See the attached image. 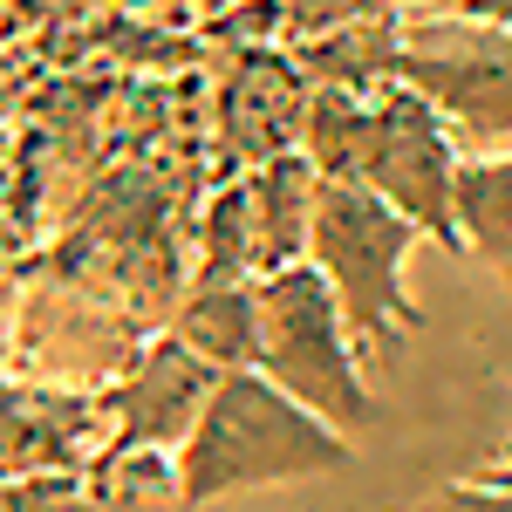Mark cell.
Returning a JSON list of instances; mask_svg holds the SVG:
<instances>
[{
  "instance_id": "6da1fadb",
  "label": "cell",
  "mask_w": 512,
  "mask_h": 512,
  "mask_svg": "<svg viewBox=\"0 0 512 512\" xmlns=\"http://www.w3.org/2000/svg\"><path fill=\"white\" fill-rule=\"evenodd\" d=\"M349 465V431H335L308 403H294L260 369H219L192 437L178 444V506L198 512L219 499H239V492L301 485V478H328Z\"/></svg>"
},
{
  "instance_id": "7a4b0ae2",
  "label": "cell",
  "mask_w": 512,
  "mask_h": 512,
  "mask_svg": "<svg viewBox=\"0 0 512 512\" xmlns=\"http://www.w3.org/2000/svg\"><path fill=\"white\" fill-rule=\"evenodd\" d=\"M417 239L424 233L396 205H383L362 178H321L315 226H308V260L328 280V294L342 301V321H349L362 362H396L403 335L424 328V308L403 287Z\"/></svg>"
},
{
  "instance_id": "3957f363",
  "label": "cell",
  "mask_w": 512,
  "mask_h": 512,
  "mask_svg": "<svg viewBox=\"0 0 512 512\" xmlns=\"http://www.w3.org/2000/svg\"><path fill=\"white\" fill-rule=\"evenodd\" d=\"M260 376H274L294 403H308L349 437L383 424V396L369 390L362 349L342 321V301L315 274V260L260 274Z\"/></svg>"
},
{
  "instance_id": "277c9868",
  "label": "cell",
  "mask_w": 512,
  "mask_h": 512,
  "mask_svg": "<svg viewBox=\"0 0 512 512\" xmlns=\"http://www.w3.org/2000/svg\"><path fill=\"white\" fill-rule=\"evenodd\" d=\"M458 144H512V28L472 14H410L403 69Z\"/></svg>"
},
{
  "instance_id": "5b68a950",
  "label": "cell",
  "mask_w": 512,
  "mask_h": 512,
  "mask_svg": "<svg viewBox=\"0 0 512 512\" xmlns=\"http://www.w3.org/2000/svg\"><path fill=\"white\" fill-rule=\"evenodd\" d=\"M458 158L465 151H458L451 123L410 82H390L383 96H369V137H362L355 178L383 205H396L424 239H437L444 253H465V239H458Z\"/></svg>"
},
{
  "instance_id": "8992f818",
  "label": "cell",
  "mask_w": 512,
  "mask_h": 512,
  "mask_svg": "<svg viewBox=\"0 0 512 512\" xmlns=\"http://www.w3.org/2000/svg\"><path fill=\"white\" fill-rule=\"evenodd\" d=\"M212 383H219V369L205 355H192L178 335H158L144 362L130 369V383L117 390V444L110 451H171L178 458Z\"/></svg>"
},
{
  "instance_id": "52a82bcc",
  "label": "cell",
  "mask_w": 512,
  "mask_h": 512,
  "mask_svg": "<svg viewBox=\"0 0 512 512\" xmlns=\"http://www.w3.org/2000/svg\"><path fill=\"white\" fill-rule=\"evenodd\" d=\"M321 171L301 151H274L253 164L246 198H253V274H280L308 260V226H315Z\"/></svg>"
},
{
  "instance_id": "ba28073f",
  "label": "cell",
  "mask_w": 512,
  "mask_h": 512,
  "mask_svg": "<svg viewBox=\"0 0 512 512\" xmlns=\"http://www.w3.org/2000/svg\"><path fill=\"white\" fill-rule=\"evenodd\" d=\"M294 48V69L308 82L328 89H349V96H383L403 69V14H376V21H349V28H328V35L287 41Z\"/></svg>"
},
{
  "instance_id": "9c48e42d",
  "label": "cell",
  "mask_w": 512,
  "mask_h": 512,
  "mask_svg": "<svg viewBox=\"0 0 512 512\" xmlns=\"http://www.w3.org/2000/svg\"><path fill=\"white\" fill-rule=\"evenodd\" d=\"M171 335L212 369H260V280H192Z\"/></svg>"
},
{
  "instance_id": "30bf717a",
  "label": "cell",
  "mask_w": 512,
  "mask_h": 512,
  "mask_svg": "<svg viewBox=\"0 0 512 512\" xmlns=\"http://www.w3.org/2000/svg\"><path fill=\"white\" fill-rule=\"evenodd\" d=\"M458 239L512 287V151L458 158Z\"/></svg>"
},
{
  "instance_id": "8fae6325",
  "label": "cell",
  "mask_w": 512,
  "mask_h": 512,
  "mask_svg": "<svg viewBox=\"0 0 512 512\" xmlns=\"http://www.w3.org/2000/svg\"><path fill=\"white\" fill-rule=\"evenodd\" d=\"M362 137H369V96L308 82V110H301V144H294V151L315 164L321 178H355Z\"/></svg>"
},
{
  "instance_id": "7c38bea8",
  "label": "cell",
  "mask_w": 512,
  "mask_h": 512,
  "mask_svg": "<svg viewBox=\"0 0 512 512\" xmlns=\"http://www.w3.org/2000/svg\"><path fill=\"white\" fill-rule=\"evenodd\" d=\"M239 274H253V198H246V178L212 198L205 233H198V274L192 280H239Z\"/></svg>"
},
{
  "instance_id": "4fadbf2b",
  "label": "cell",
  "mask_w": 512,
  "mask_h": 512,
  "mask_svg": "<svg viewBox=\"0 0 512 512\" xmlns=\"http://www.w3.org/2000/svg\"><path fill=\"white\" fill-rule=\"evenodd\" d=\"M376 14H396V7L390 0H280L287 41L328 35V28H349V21H376Z\"/></svg>"
},
{
  "instance_id": "5bb4252c",
  "label": "cell",
  "mask_w": 512,
  "mask_h": 512,
  "mask_svg": "<svg viewBox=\"0 0 512 512\" xmlns=\"http://www.w3.org/2000/svg\"><path fill=\"white\" fill-rule=\"evenodd\" d=\"M417 512H512V492L478 472V478H451V485H437Z\"/></svg>"
},
{
  "instance_id": "9a60e30c",
  "label": "cell",
  "mask_w": 512,
  "mask_h": 512,
  "mask_svg": "<svg viewBox=\"0 0 512 512\" xmlns=\"http://www.w3.org/2000/svg\"><path fill=\"white\" fill-rule=\"evenodd\" d=\"M465 14H472V21H499V28H512V0H465Z\"/></svg>"
},
{
  "instance_id": "2e32d148",
  "label": "cell",
  "mask_w": 512,
  "mask_h": 512,
  "mask_svg": "<svg viewBox=\"0 0 512 512\" xmlns=\"http://www.w3.org/2000/svg\"><path fill=\"white\" fill-rule=\"evenodd\" d=\"M396 14L410 7V14H465V0H390Z\"/></svg>"
},
{
  "instance_id": "e0dca14e",
  "label": "cell",
  "mask_w": 512,
  "mask_h": 512,
  "mask_svg": "<svg viewBox=\"0 0 512 512\" xmlns=\"http://www.w3.org/2000/svg\"><path fill=\"white\" fill-rule=\"evenodd\" d=\"M485 478H492V485H506V492H512V458H499V465H485Z\"/></svg>"
},
{
  "instance_id": "ac0fdd59",
  "label": "cell",
  "mask_w": 512,
  "mask_h": 512,
  "mask_svg": "<svg viewBox=\"0 0 512 512\" xmlns=\"http://www.w3.org/2000/svg\"><path fill=\"white\" fill-rule=\"evenodd\" d=\"M499 458H512V437H506V451H499Z\"/></svg>"
}]
</instances>
